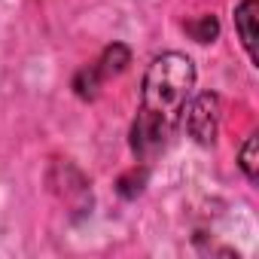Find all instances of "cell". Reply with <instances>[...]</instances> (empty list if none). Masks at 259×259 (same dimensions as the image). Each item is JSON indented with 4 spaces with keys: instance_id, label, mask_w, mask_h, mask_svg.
Returning a JSON list of instances; mask_svg holds the SVG:
<instances>
[{
    "instance_id": "1",
    "label": "cell",
    "mask_w": 259,
    "mask_h": 259,
    "mask_svg": "<svg viewBox=\"0 0 259 259\" xmlns=\"http://www.w3.org/2000/svg\"><path fill=\"white\" fill-rule=\"evenodd\" d=\"M195 89V64L183 52H162L150 61L141 82V110L132 122V153L138 162H153L177 132Z\"/></svg>"
},
{
    "instance_id": "2",
    "label": "cell",
    "mask_w": 259,
    "mask_h": 259,
    "mask_svg": "<svg viewBox=\"0 0 259 259\" xmlns=\"http://www.w3.org/2000/svg\"><path fill=\"white\" fill-rule=\"evenodd\" d=\"M128 64H132V49H128L125 43H110V46H104V52H101L92 64H85V67L76 70V76H73V92H76V98H79V101H95V98L101 95L104 82H107V79H116L119 73H125Z\"/></svg>"
},
{
    "instance_id": "3",
    "label": "cell",
    "mask_w": 259,
    "mask_h": 259,
    "mask_svg": "<svg viewBox=\"0 0 259 259\" xmlns=\"http://www.w3.org/2000/svg\"><path fill=\"white\" fill-rule=\"evenodd\" d=\"M220 119H223V101L217 92H201L195 98H189L186 110H183V125L195 144L201 147H213L217 135H220Z\"/></svg>"
},
{
    "instance_id": "4",
    "label": "cell",
    "mask_w": 259,
    "mask_h": 259,
    "mask_svg": "<svg viewBox=\"0 0 259 259\" xmlns=\"http://www.w3.org/2000/svg\"><path fill=\"white\" fill-rule=\"evenodd\" d=\"M259 13V4L256 0H241V4L235 7V31H238V40L247 52V58L256 64V16Z\"/></svg>"
},
{
    "instance_id": "5",
    "label": "cell",
    "mask_w": 259,
    "mask_h": 259,
    "mask_svg": "<svg viewBox=\"0 0 259 259\" xmlns=\"http://www.w3.org/2000/svg\"><path fill=\"white\" fill-rule=\"evenodd\" d=\"M186 31L195 43H213L220 34V22L217 16H198L195 22H186Z\"/></svg>"
},
{
    "instance_id": "6",
    "label": "cell",
    "mask_w": 259,
    "mask_h": 259,
    "mask_svg": "<svg viewBox=\"0 0 259 259\" xmlns=\"http://www.w3.org/2000/svg\"><path fill=\"white\" fill-rule=\"evenodd\" d=\"M238 168L244 171V177H247L250 183L259 180V165H256V135H250V138L244 141V147H241V153H238Z\"/></svg>"
},
{
    "instance_id": "7",
    "label": "cell",
    "mask_w": 259,
    "mask_h": 259,
    "mask_svg": "<svg viewBox=\"0 0 259 259\" xmlns=\"http://www.w3.org/2000/svg\"><path fill=\"white\" fill-rule=\"evenodd\" d=\"M144 183H147V168H132L122 180H119V195L122 198H138L144 192Z\"/></svg>"
}]
</instances>
